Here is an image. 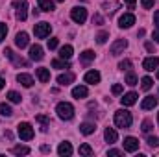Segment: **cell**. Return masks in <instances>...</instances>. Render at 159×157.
Here are the masks:
<instances>
[{
    "label": "cell",
    "mask_w": 159,
    "mask_h": 157,
    "mask_svg": "<svg viewBox=\"0 0 159 157\" xmlns=\"http://www.w3.org/2000/svg\"><path fill=\"white\" fill-rule=\"evenodd\" d=\"M56 113H57V117L61 118V120H70V118L74 117V107L69 102H59L57 107H56Z\"/></svg>",
    "instance_id": "obj_1"
},
{
    "label": "cell",
    "mask_w": 159,
    "mask_h": 157,
    "mask_svg": "<svg viewBox=\"0 0 159 157\" xmlns=\"http://www.w3.org/2000/svg\"><path fill=\"white\" fill-rule=\"evenodd\" d=\"M131 122H133V117H131V113L129 111H124V109H119L117 113H115V124H117V128H129L131 126Z\"/></svg>",
    "instance_id": "obj_2"
},
{
    "label": "cell",
    "mask_w": 159,
    "mask_h": 157,
    "mask_svg": "<svg viewBox=\"0 0 159 157\" xmlns=\"http://www.w3.org/2000/svg\"><path fill=\"white\" fill-rule=\"evenodd\" d=\"M17 133H19V137H20L22 141H32V139H34V128H32V124H28V122H20V124L17 126Z\"/></svg>",
    "instance_id": "obj_3"
},
{
    "label": "cell",
    "mask_w": 159,
    "mask_h": 157,
    "mask_svg": "<svg viewBox=\"0 0 159 157\" xmlns=\"http://www.w3.org/2000/svg\"><path fill=\"white\" fill-rule=\"evenodd\" d=\"M70 19H72L76 24H83V22L87 20V9L81 7V6L72 7V11H70Z\"/></svg>",
    "instance_id": "obj_4"
},
{
    "label": "cell",
    "mask_w": 159,
    "mask_h": 157,
    "mask_svg": "<svg viewBox=\"0 0 159 157\" xmlns=\"http://www.w3.org/2000/svg\"><path fill=\"white\" fill-rule=\"evenodd\" d=\"M50 32H52V26H50L48 22H39V24L34 26V34H35V37H39V39L48 37Z\"/></svg>",
    "instance_id": "obj_5"
},
{
    "label": "cell",
    "mask_w": 159,
    "mask_h": 157,
    "mask_svg": "<svg viewBox=\"0 0 159 157\" xmlns=\"http://www.w3.org/2000/svg\"><path fill=\"white\" fill-rule=\"evenodd\" d=\"M15 9H17V19L19 20H26L28 17V0H17L15 2Z\"/></svg>",
    "instance_id": "obj_6"
},
{
    "label": "cell",
    "mask_w": 159,
    "mask_h": 157,
    "mask_svg": "<svg viewBox=\"0 0 159 157\" xmlns=\"http://www.w3.org/2000/svg\"><path fill=\"white\" fill-rule=\"evenodd\" d=\"M126 46H128V41L126 39H117L113 44H111L109 52H111V56H120V54L126 50Z\"/></svg>",
    "instance_id": "obj_7"
},
{
    "label": "cell",
    "mask_w": 159,
    "mask_h": 157,
    "mask_svg": "<svg viewBox=\"0 0 159 157\" xmlns=\"http://www.w3.org/2000/svg\"><path fill=\"white\" fill-rule=\"evenodd\" d=\"M135 24V15L133 13H124L119 19V26L120 28H131Z\"/></svg>",
    "instance_id": "obj_8"
},
{
    "label": "cell",
    "mask_w": 159,
    "mask_h": 157,
    "mask_svg": "<svg viewBox=\"0 0 159 157\" xmlns=\"http://www.w3.org/2000/svg\"><path fill=\"white\" fill-rule=\"evenodd\" d=\"M122 144H124V152H137L139 150V141L135 137H126Z\"/></svg>",
    "instance_id": "obj_9"
},
{
    "label": "cell",
    "mask_w": 159,
    "mask_h": 157,
    "mask_svg": "<svg viewBox=\"0 0 159 157\" xmlns=\"http://www.w3.org/2000/svg\"><path fill=\"white\" fill-rule=\"evenodd\" d=\"M157 67H159V57H154V56H152V57H146V59L143 61V69L148 70V72H150V70H156Z\"/></svg>",
    "instance_id": "obj_10"
},
{
    "label": "cell",
    "mask_w": 159,
    "mask_h": 157,
    "mask_svg": "<svg viewBox=\"0 0 159 157\" xmlns=\"http://www.w3.org/2000/svg\"><path fill=\"white\" fill-rule=\"evenodd\" d=\"M28 43H30V37H28L26 32H19V34H17V37H15V44H17L19 48H26Z\"/></svg>",
    "instance_id": "obj_11"
},
{
    "label": "cell",
    "mask_w": 159,
    "mask_h": 157,
    "mask_svg": "<svg viewBox=\"0 0 159 157\" xmlns=\"http://www.w3.org/2000/svg\"><path fill=\"white\" fill-rule=\"evenodd\" d=\"M30 57H32L34 61H41V59L44 57V54H43V48H41L39 44H34V46H30Z\"/></svg>",
    "instance_id": "obj_12"
},
{
    "label": "cell",
    "mask_w": 159,
    "mask_h": 157,
    "mask_svg": "<svg viewBox=\"0 0 159 157\" xmlns=\"http://www.w3.org/2000/svg\"><path fill=\"white\" fill-rule=\"evenodd\" d=\"M85 83H91V85H96L98 81H100V72L98 70H89L87 74H85Z\"/></svg>",
    "instance_id": "obj_13"
},
{
    "label": "cell",
    "mask_w": 159,
    "mask_h": 157,
    "mask_svg": "<svg viewBox=\"0 0 159 157\" xmlns=\"http://www.w3.org/2000/svg\"><path fill=\"white\" fill-rule=\"evenodd\" d=\"M137 92H126L122 98H120V102H122V105H133L135 102H137Z\"/></svg>",
    "instance_id": "obj_14"
},
{
    "label": "cell",
    "mask_w": 159,
    "mask_h": 157,
    "mask_svg": "<svg viewBox=\"0 0 159 157\" xmlns=\"http://www.w3.org/2000/svg\"><path fill=\"white\" fill-rule=\"evenodd\" d=\"M72 81H74V74H72V72H65V74H59V76H57V83L63 85V87H65V85H70Z\"/></svg>",
    "instance_id": "obj_15"
},
{
    "label": "cell",
    "mask_w": 159,
    "mask_h": 157,
    "mask_svg": "<svg viewBox=\"0 0 159 157\" xmlns=\"http://www.w3.org/2000/svg\"><path fill=\"white\" fill-rule=\"evenodd\" d=\"M157 105V98H154V96H146L144 100H143V104H141V107L144 109V111H148V109H154Z\"/></svg>",
    "instance_id": "obj_16"
},
{
    "label": "cell",
    "mask_w": 159,
    "mask_h": 157,
    "mask_svg": "<svg viewBox=\"0 0 159 157\" xmlns=\"http://www.w3.org/2000/svg\"><path fill=\"white\" fill-rule=\"evenodd\" d=\"M57 154L61 157H69L72 154V146H70V142H61L59 144V148H57Z\"/></svg>",
    "instance_id": "obj_17"
},
{
    "label": "cell",
    "mask_w": 159,
    "mask_h": 157,
    "mask_svg": "<svg viewBox=\"0 0 159 157\" xmlns=\"http://www.w3.org/2000/svg\"><path fill=\"white\" fill-rule=\"evenodd\" d=\"M104 137H106V141H107L109 144L117 142V139H119V135H117V131H115L113 128H106V131H104Z\"/></svg>",
    "instance_id": "obj_18"
},
{
    "label": "cell",
    "mask_w": 159,
    "mask_h": 157,
    "mask_svg": "<svg viewBox=\"0 0 159 157\" xmlns=\"http://www.w3.org/2000/svg\"><path fill=\"white\" fill-rule=\"evenodd\" d=\"M87 94H89V91H87V87H85V85H78V87H74V89H72V96H74V98H85V96H87Z\"/></svg>",
    "instance_id": "obj_19"
},
{
    "label": "cell",
    "mask_w": 159,
    "mask_h": 157,
    "mask_svg": "<svg viewBox=\"0 0 159 157\" xmlns=\"http://www.w3.org/2000/svg\"><path fill=\"white\" fill-rule=\"evenodd\" d=\"M17 81H19L22 87H32V85H34V78H32L30 74H19V76H17Z\"/></svg>",
    "instance_id": "obj_20"
},
{
    "label": "cell",
    "mask_w": 159,
    "mask_h": 157,
    "mask_svg": "<svg viewBox=\"0 0 159 157\" xmlns=\"http://www.w3.org/2000/svg\"><path fill=\"white\" fill-rule=\"evenodd\" d=\"M72 52H74L72 46H70V44H65V46L59 48V57H61V59H70V57H72Z\"/></svg>",
    "instance_id": "obj_21"
},
{
    "label": "cell",
    "mask_w": 159,
    "mask_h": 157,
    "mask_svg": "<svg viewBox=\"0 0 159 157\" xmlns=\"http://www.w3.org/2000/svg\"><path fill=\"white\" fill-rule=\"evenodd\" d=\"M80 131H81L83 135H91V133L96 131V126H94L93 122H83V124L80 126Z\"/></svg>",
    "instance_id": "obj_22"
},
{
    "label": "cell",
    "mask_w": 159,
    "mask_h": 157,
    "mask_svg": "<svg viewBox=\"0 0 159 157\" xmlns=\"http://www.w3.org/2000/svg\"><path fill=\"white\" fill-rule=\"evenodd\" d=\"M37 78H39L41 83L50 81V70L48 69H37Z\"/></svg>",
    "instance_id": "obj_23"
},
{
    "label": "cell",
    "mask_w": 159,
    "mask_h": 157,
    "mask_svg": "<svg viewBox=\"0 0 159 157\" xmlns=\"http://www.w3.org/2000/svg\"><path fill=\"white\" fill-rule=\"evenodd\" d=\"M37 4H39V9H43V11H54L52 0H37Z\"/></svg>",
    "instance_id": "obj_24"
},
{
    "label": "cell",
    "mask_w": 159,
    "mask_h": 157,
    "mask_svg": "<svg viewBox=\"0 0 159 157\" xmlns=\"http://www.w3.org/2000/svg\"><path fill=\"white\" fill-rule=\"evenodd\" d=\"M35 120H37L41 126H43V128H41L43 131H48V126H50V118L44 117V115H37V117H35Z\"/></svg>",
    "instance_id": "obj_25"
},
{
    "label": "cell",
    "mask_w": 159,
    "mask_h": 157,
    "mask_svg": "<svg viewBox=\"0 0 159 157\" xmlns=\"http://www.w3.org/2000/svg\"><path fill=\"white\" fill-rule=\"evenodd\" d=\"M52 67H54V69H70L69 59H54V61H52Z\"/></svg>",
    "instance_id": "obj_26"
},
{
    "label": "cell",
    "mask_w": 159,
    "mask_h": 157,
    "mask_svg": "<svg viewBox=\"0 0 159 157\" xmlns=\"http://www.w3.org/2000/svg\"><path fill=\"white\" fill-rule=\"evenodd\" d=\"M11 152H13L15 155H28V154H30V148H28V146H13Z\"/></svg>",
    "instance_id": "obj_27"
},
{
    "label": "cell",
    "mask_w": 159,
    "mask_h": 157,
    "mask_svg": "<svg viewBox=\"0 0 159 157\" xmlns=\"http://www.w3.org/2000/svg\"><path fill=\"white\" fill-rule=\"evenodd\" d=\"M80 59H81L83 63H89V61L94 59V52H93V50H85L83 54H80Z\"/></svg>",
    "instance_id": "obj_28"
},
{
    "label": "cell",
    "mask_w": 159,
    "mask_h": 157,
    "mask_svg": "<svg viewBox=\"0 0 159 157\" xmlns=\"http://www.w3.org/2000/svg\"><path fill=\"white\" fill-rule=\"evenodd\" d=\"M152 85H154V81H152V78L144 76V78L141 79V87H143V91H150V89H152Z\"/></svg>",
    "instance_id": "obj_29"
},
{
    "label": "cell",
    "mask_w": 159,
    "mask_h": 157,
    "mask_svg": "<svg viewBox=\"0 0 159 157\" xmlns=\"http://www.w3.org/2000/svg\"><path fill=\"white\" fill-rule=\"evenodd\" d=\"M7 98H9V102H13V104H20V100H22V96H20L19 92H15V91H9V92H7Z\"/></svg>",
    "instance_id": "obj_30"
},
{
    "label": "cell",
    "mask_w": 159,
    "mask_h": 157,
    "mask_svg": "<svg viewBox=\"0 0 159 157\" xmlns=\"http://www.w3.org/2000/svg\"><path fill=\"white\" fill-rule=\"evenodd\" d=\"M0 115H2V117H11L13 111H11V107H9L7 104H0Z\"/></svg>",
    "instance_id": "obj_31"
},
{
    "label": "cell",
    "mask_w": 159,
    "mask_h": 157,
    "mask_svg": "<svg viewBox=\"0 0 159 157\" xmlns=\"http://www.w3.org/2000/svg\"><path fill=\"white\" fill-rule=\"evenodd\" d=\"M126 85H129V87L137 85V76H135L133 72H128V74H126Z\"/></svg>",
    "instance_id": "obj_32"
},
{
    "label": "cell",
    "mask_w": 159,
    "mask_h": 157,
    "mask_svg": "<svg viewBox=\"0 0 159 157\" xmlns=\"http://www.w3.org/2000/svg\"><path fill=\"white\" fill-rule=\"evenodd\" d=\"M80 155H93V148L89 144H81L80 146Z\"/></svg>",
    "instance_id": "obj_33"
},
{
    "label": "cell",
    "mask_w": 159,
    "mask_h": 157,
    "mask_svg": "<svg viewBox=\"0 0 159 157\" xmlns=\"http://www.w3.org/2000/svg\"><path fill=\"white\" fill-rule=\"evenodd\" d=\"M107 37H109V34H107V32H100V34L96 35V43H98V44H104V43L107 41Z\"/></svg>",
    "instance_id": "obj_34"
},
{
    "label": "cell",
    "mask_w": 159,
    "mask_h": 157,
    "mask_svg": "<svg viewBox=\"0 0 159 157\" xmlns=\"http://www.w3.org/2000/svg\"><path fill=\"white\" fill-rule=\"evenodd\" d=\"M6 35H7V26L6 22H0V43L6 39Z\"/></svg>",
    "instance_id": "obj_35"
},
{
    "label": "cell",
    "mask_w": 159,
    "mask_h": 157,
    "mask_svg": "<svg viewBox=\"0 0 159 157\" xmlns=\"http://www.w3.org/2000/svg\"><path fill=\"white\" fill-rule=\"evenodd\" d=\"M119 69H120V70H129V69H131V61H129V59L120 61V63H119Z\"/></svg>",
    "instance_id": "obj_36"
},
{
    "label": "cell",
    "mask_w": 159,
    "mask_h": 157,
    "mask_svg": "<svg viewBox=\"0 0 159 157\" xmlns=\"http://www.w3.org/2000/svg\"><path fill=\"white\" fill-rule=\"evenodd\" d=\"M141 129H143L144 133H150V131H152V122H150V120H144V122H143V128H141Z\"/></svg>",
    "instance_id": "obj_37"
},
{
    "label": "cell",
    "mask_w": 159,
    "mask_h": 157,
    "mask_svg": "<svg viewBox=\"0 0 159 157\" xmlns=\"http://www.w3.org/2000/svg\"><path fill=\"white\" fill-rule=\"evenodd\" d=\"M157 144H159L157 137H148V146H150V148H157Z\"/></svg>",
    "instance_id": "obj_38"
},
{
    "label": "cell",
    "mask_w": 159,
    "mask_h": 157,
    "mask_svg": "<svg viewBox=\"0 0 159 157\" xmlns=\"http://www.w3.org/2000/svg\"><path fill=\"white\" fill-rule=\"evenodd\" d=\"M57 44H59V39H56V37H52V39H48V48H50V50H54V48H57Z\"/></svg>",
    "instance_id": "obj_39"
},
{
    "label": "cell",
    "mask_w": 159,
    "mask_h": 157,
    "mask_svg": "<svg viewBox=\"0 0 159 157\" xmlns=\"http://www.w3.org/2000/svg\"><path fill=\"white\" fill-rule=\"evenodd\" d=\"M141 6L144 9H150V7H154V0H141Z\"/></svg>",
    "instance_id": "obj_40"
},
{
    "label": "cell",
    "mask_w": 159,
    "mask_h": 157,
    "mask_svg": "<svg viewBox=\"0 0 159 157\" xmlns=\"http://www.w3.org/2000/svg\"><path fill=\"white\" fill-rule=\"evenodd\" d=\"M111 92H113V94H120V92H122V85H120V83H115V85L111 87Z\"/></svg>",
    "instance_id": "obj_41"
},
{
    "label": "cell",
    "mask_w": 159,
    "mask_h": 157,
    "mask_svg": "<svg viewBox=\"0 0 159 157\" xmlns=\"http://www.w3.org/2000/svg\"><path fill=\"white\" fill-rule=\"evenodd\" d=\"M93 22H96V24H102V22H104V19H102L100 15H94V17H93Z\"/></svg>",
    "instance_id": "obj_42"
},
{
    "label": "cell",
    "mask_w": 159,
    "mask_h": 157,
    "mask_svg": "<svg viewBox=\"0 0 159 157\" xmlns=\"http://www.w3.org/2000/svg\"><path fill=\"white\" fill-rule=\"evenodd\" d=\"M124 2L128 4V7H129V9H133V7H135V2H137V0H124Z\"/></svg>",
    "instance_id": "obj_43"
},
{
    "label": "cell",
    "mask_w": 159,
    "mask_h": 157,
    "mask_svg": "<svg viewBox=\"0 0 159 157\" xmlns=\"http://www.w3.org/2000/svg\"><path fill=\"white\" fill-rule=\"evenodd\" d=\"M107 154H109V155H122L124 152H120V150H109Z\"/></svg>",
    "instance_id": "obj_44"
},
{
    "label": "cell",
    "mask_w": 159,
    "mask_h": 157,
    "mask_svg": "<svg viewBox=\"0 0 159 157\" xmlns=\"http://www.w3.org/2000/svg\"><path fill=\"white\" fill-rule=\"evenodd\" d=\"M154 24L159 28V11H156V13H154Z\"/></svg>",
    "instance_id": "obj_45"
},
{
    "label": "cell",
    "mask_w": 159,
    "mask_h": 157,
    "mask_svg": "<svg viewBox=\"0 0 159 157\" xmlns=\"http://www.w3.org/2000/svg\"><path fill=\"white\" fill-rule=\"evenodd\" d=\"M144 46H146V50H148V52H152V54H154V44H152V43H146Z\"/></svg>",
    "instance_id": "obj_46"
},
{
    "label": "cell",
    "mask_w": 159,
    "mask_h": 157,
    "mask_svg": "<svg viewBox=\"0 0 159 157\" xmlns=\"http://www.w3.org/2000/svg\"><path fill=\"white\" fill-rule=\"evenodd\" d=\"M41 152H44V154H46V152H50V146H46V144H43V146H41Z\"/></svg>",
    "instance_id": "obj_47"
},
{
    "label": "cell",
    "mask_w": 159,
    "mask_h": 157,
    "mask_svg": "<svg viewBox=\"0 0 159 157\" xmlns=\"http://www.w3.org/2000/svg\"><path fill=\"white\" fill-rule=\"evenodd\" d=\"M154 39H156V43H159V28L154 32Z\"/></svg>",
    "instance_id": "obj_48"
},
{
    "label": "cell",
    "mask_w": 159,
    "mask_h": 157,
    "mask_svg": "<svg viewBox=\"0 0 159 157\" xmlns=\"http://www.w3.org/2000/svg\"><path fill=\"white\" fill-rule=\"evenodd\" d=\"M4 83H6V81H4V79L0 78V89H4Z\"/></svg>",
    "instance_id": "obj_49"
},
{
    "label": "cell",
    "mask_w": 159,
    "mask_h": 157,
    "mask_svg": "<svg viewBox=\"0 0 159 157\" xmlns=\"http://www.w3.org/2000/svg\"><path fill=\"white\" fill-rule=\"evenodd\" d=\"M156 76H157V79H159V70H157V74H156Z\"/></svg>",
    "instance_id": "obj_50"
},
{
    "label": "cell",
    "mask_w": 159,
    "mask_h": 157,
    "mask_svg": "<svg viewBox=\"0 0 159 157\" xmlns=\"http://www.w3.org/2000/svg\"><path fill=\"white\" fill-rule=\"evenodd\" d=\"M56 2H65V0H56Z\"/></svg>",
    "instance_id": "obj_51"
},
{
    "label": "cell",
    "mask_w": 159,
    "mask_h": 157,
    "mask_svg": "<svg viewBox=\"0 0 159 157\" xmlns=\"http://www.w3.org/2000/svg\"><path fill=\"white\" fill-rule=\"evenodd\" d=\"M157 122H159V113H157Z\"/></svg>",
    "instance_id": "obj_52"
},
{
    "label": "cell",
    "mask_w": 159,
    "mask_h": 157,
    "mask_svg": "<svg viewBox=\"0 0 159 157\" xmlns=\"http://www.w3.org/2000/svg\"><path fill=\"white\" fill-rule=\"evenodd\" d=\"M157 96H159V89H157Z\"/></svg>",
    "instance_id": "obj_53"
},
{
    "label": "cell",
    "mask_w": 159,
    "mask_h": 157,
    "mask_svg": "<svg viewBox=\"0 0 159 157\" xmlns=\"http://www.w3.org/2000/svg\"><path fill=\"white\" fill-rule=\"evenodd\" d=\"M83 2H85V0H83Z\"/></svg>",
    "instance_id": "obj_54"
}]
</instances>
